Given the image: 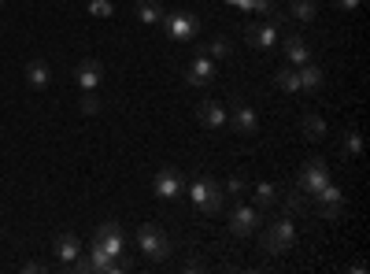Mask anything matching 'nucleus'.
Wrapping results in <instances>:
<instances>
[{
    "label": "nucleus",
    "mask_w": 370,
    "mask_h": 274,
    "mask_svg": "<svg viewBox=\"0 0 370 274\" xmlns=\"http://www.w3.org/2000/svg\"><path fill=\"white\" fill-rule=\"evenodd\" d=\"M263 249L270 252V256H282V252H289V249H293V241H296V227H293V219H274V222H270V227L263 230Z\"/></svg>",
    "instance_id": "2"
},
{
    "label": "nucleus",
    "mask_w": 370,
    "mask_h": 274,
    "mask_svg": "<svg viewBox=\"0 0 370 274\" xmlns=\"http://www.w3.org/2000/svg\"><path fill=\"white\" fill-rule=\"evenodd\" d=\"M282 204H285V215L289 212H303V189H289Z\"/></svg>",
    "instance_id": "27"
},
{
    "label": "nucleus",
    "mask_w": 370,
    "mask_h": 274,
    "mask_svg": "<svg viewBox=\"0 0 370 274\" xmlns=\"http://www.w3.org/2000/svg\"><path fill=\"white\" fill-rule=\"evenodd\" d=\"M159 26L167 30L170 41H192V38H197V30H200V23H197V15H192V11H163Z\"/></svg>",
    "instance_id": "4"
},
{
    "label": "nucleus",
    "mask_w": 370,
    "mask_h": 274,
    "mask_svg": "<svg viewBox=\"0 0 370 274\" xmlns=\"http://www.w3.org/2000/svg\"><path fill=\"white\" fill-rule=\"evenodd\" d=\"M212 78H215V63L207 59V56H197V59L189 63V71H185V82L189 86H207Z\"/></svg>",
    "instance_id": "14"
},
{
    "label": "nucleus",
    "mask_w": 370,
    "mask_h": 274,
    "mask_svg": "<svg viewBox=\"0 0 370 274\" xmlns=\"http://www.w3.org/2000/svg\"><path fill=\"white\" fill-rule=\"evenodd\" d=\"M137 245L144 256H152V260H167L170 256V237L163 227H156V222H144V227L137 230Z\"/></svg>",
    "instance_id": "3"
},
{
    "label": "nucleus",
    "mask_w": 370,
    "mask_h": 274,
    "mask_svg": "<svg viewBox=\"0 0 370 274\" xmlns=\"http://www.w3.org/2000/svg\"><path fill=\"white\" fill-rule=\"evenodd\" d=\"M230 126L237 134H245V137H252V134H260V115H255V111L245 104V101H237L233 104V119H226Z\"/></svg>",
    "instance_id": "10"
},
{
    "label": "nucleus",
    "mask_w": 370,
    "mask_h": 274,
    "mask_svg": "<svg viewBox=\"0 0 370 274\" xmlns=\"http://www.w3.org/2000/svg\"><path fill=\"white\" fill-rule=\"evenodd\" d=\"M333 4L341 8V11H359V4H363V0H333Z\"/></svg>",
    "instance_id": "30"
},
{
    "label": "nucleus",
    "mask_w": 370,
    "mask_h": 274,
    "mask_svg": "<svg viewBox=\"0 0 370 274\" xmlns=\"http://www.w3.org/2000/svg\"><path fill=\"white\" fill-rule=\"evenodd\" d=\"M341 149H345V156H348V159H359V156H363V137H359V130H348Z\"/></svg>",
    "instance_id": "23"
},
{
    "label": "nucleus",
    "mask_w": 370,
    "mask_h": 274,
    "mask_svg": "<svg viewBox=\"0 0 370 274\" xmlns=\"http://www.w3.org/2000/svg\"><path fill=\"white\" fill-rule=\"evenodd\" d=\"M278 89H285V93H296L300 89V74L296 71H278Z\"/></svg>",
    "instance_id": "25"
},
{
    "label": "nucleus",
    "mask_w": 370,
    "mask_h": 274,
    "mask_svg": "<svg viewBox=\"0 0 370 274\" xmlns=\"http://www.w3.org/2000/svg\"><path fill=\"white\" fill-rule=\"evenodd\" d=\"M0 4H8V0H0Z\"/></svg>",
    "instance_id": "34"
},
{
    "label": "nucleus",
    "mask_w": 370,
    "mask_h": 274,
    "mask_svg": "<svg viewBox=\"0 0 370 274\" xmlns=\"http://www.w3.org/2000/svg\"><path fill=\"white\" fill-rule=\"evenodd\" d=\"M222 189H230V197H241V193H245V182H241V178H230V185H222Z\"/></svg>",
    "instance_id": "31"
},
{
    "label": "nucleus",
    "mask_w": 370,
    "mask_h": 274,
    "mask_svg": "<svg viewBox=\"0 0 370 274\" xmlns=\"http://www.w3.org/2000/svg\"><path fill=\"white\" fill-rule=\"evenodd\" d=\"M260 230V212H255L252 204H237L230 212V234L233 237H252Z\"/></svg>",
    "instance_id": "7"
},
{
    "label": "nucleus",
    "mask_w": 370,
    "mask_h": 274,
    "mask_svg": "<svg viewBox=\"0 0 370 274\" xmlns=\"http://www.w3.org/2000/svg\"><path fill=\"white\" fill-rule=\"evenodd\" d=\"M23 74H26V82L34 86V89H45L48 86V63L45 59H30L26 67H23Z\"/></svg>",
    "instance_id": "16"
},
{
    "label": "nucleus",
    "mask_w": 370,
    "mask_h": 274,
    "mask_svg": "<svg viewBox=\"0 0 370 274\" xmlns=\"http://www.w3.org/2000/svg\"><path fill=\"white\" fill-rule=\"evenodd\" d=\"M163 4H159V0H137V19L141 23H159L163 19Z\"/></svg>",
    "instance_id": "19"
},
{
    "label": "nucleus",
    "mask_w": 370,
    "mask_h": 274,
    "mask_svg": "<svg viewBox=\"0 0 370 274\" xmlns=\"http://www.w3.org/2000/svg\"><path fill=\"white\" fill-rule=\"evenodd\" d=\"M282 52H285V59L293 63V67H303V63H311V45H308V38H303V34H289V38H282Z\"/></svg>",
    "instance_id": "8"
},
{
    "label": "nucleus",
    "mask_w": 370,
    "mask_h": 274,
    "mask_svg": "<svg viewBox=\"0 0 370 274\" xmlns=\"http://www.w3.org/2000/svg\"><path fill=\"white\" fill-rule=\"evenodd\" d=\"M74 82L82 86V89H96L104 82V67H100V59H82L74 67Z\"/></svg>",
    "instance_id": "12"
},
{
    "label": "nucleus",
    "mask_w": 370,
    "mask_h": 274,
    "mask_svg": "<svg viewBox=\"0 0 370 274\" xmlns=\"http://www.w3.org/2000/svg\"><path fill=\"white\" fill-rule=\"evenodd\" d=\"M300 130H303V137H308V141H323L326 137V122H323V115L308 111V115L300 119Z\"/></svg>",
    "instance_id": "17"
},
{
    "label": "nucleus",
    "mask_w": 370,
    "mask_h": 274,
    "mask_svg": "<svg viewBox=\"0 0 370 274\" xmlns=\"http://www.w3.org/2000/svg\"><path fill=\"white\" fill-rule=\"evenodd\" d=\"M330 182V167L323 164V159H308V164L300 167V178H296V189L303 193H318Z\"/></svg>",
    "instance_id": "6"
},
{
    "label": "nucleus",
    "mask_w": 370,
    "mask_h": 274,
    "mask_svg": "<svg viewBox=\"0 0 370 274\" xmlns=\"http://www.w3.org/2000/svg\"><path fill=\"white\" fill-rule=\"evenodd\" d=\"M23 270H26V274H41V270H48V267H45V263H26Z\"/></svg>",
    "instance_id": "32"
},
{
    "label": "nucleus",
    "mask_w": 370,
    "mask_h": 274,
    "mask_svg": "<svg viewBox=\"0 0 370 274\" xmlns=\"http://www.w3.org/2000/svg\"><path fill=\"white\" fill-rule=\"evenodd\" d=\"M93 245L104 249L108 256H122V249H126V234H122V227H119L115 219H108V222H100V227H96Z\"/></svg>",
    "instance_id": "5"
},
{
    "label": "nucleus",
    "mask_w": 370,
    "mask_h": 274,
    "mask_svg": "<svg viewBox=\"0 0 370 274\" xmlns=\"http://www.w3.org/2000/svg\"><path fill=\"white\" fill-rule=\"evenodd\" d=\"M82 111H86V115H96V111H100V96H96V89H86V96H82Z\"/></svg>",
    "instance_id": "28"
},
{
    "label": "nucleus",
    "mask_w": 370,
    "mask_h": 274,
    "mask_svg": "<svg viewBox=\"0 0 370 274\" xmlns=\"http://www.w3.org/2000/svg\"><path fill=\"white\" fill-rule=\"evenodd\" d=\"M255 200H260V207H270V204L278 200V185L260 182V185H255Z\"/></svg>",
    "instance_id": "24"
},
{
    "label": "nucleus",
    "mask_w": 370,
    "mask_h": 274,
    "mask_svg": "<svg viewBox=\"0 0 370 274\" xmlns=\"http://www.w3.org/2000/svg\"><path fill=\"white\" fill-rule=\"evenodd\" d=\"M289 15H293L296 23H311L318 15V4L315 0H289Z\"/></svg>",
    "instance_id": "18"
},
{
    "label": "nucleus",
    "mask_w": 370,
    "mask_h": 274,
    "mask_svg": "<svg viewBox=\"0 0 370 274\" xmlns=\"http://www.w3.org/2000/svg\"><path fill=\"white\" fill-rule=\"evenodd\" d=\"M204 56H215V59H226L230 56V38H212V41H207L204 45Z\"/></svg>",
    "instance_id": "22"
},
{
    "label": "nucleus",
    "mask_w": 370,
    "mask_h": 274,
    "mask_svg": "<svg viewBox=\"0 0 370 274\" xmlns=\"http://www.w3.org/2000/svg\"><path fill=\"white\" fill-rule=\"evenodd\" d=\"M341 215H345V200H323V204H318V219L341 222Z\"/></svg>",
    "instance_id": "21"
},
{
    "label": "nucleus",
    "mask_w": 370,
    "mask_h": 274,
    "mask_svg": "<svg viewBox=\"0 0 370 274\" xmlns=\"http://www.w3.org/2000/svg\"><path fill=\"white\" fill-rule=\"evenodd\" d=\"M245 38L255 48H274L278 45V26L274 23H248L245 26Z\"/></svg>",
    "instance_id": "11"
},
{
    "label": "nucleus",
    "mask_w": 370,
    "mask_h": 274,
    "mask_svg": "<svg viewBox=\"0 0 370 274\" xmlns=\"http://www.w3.org/2000/svg\"><path fill=\"white\" fill-rule=\"evenodd\" d=\"M185 193V182H182V174L174 171V167H163L156 174V197H163V200H174V197H182Z\"/></svg>",
    "instance_id": "9"
},
{
    "label": "nucleus",
    "mask_w": 370,
    "mask_h": 274,
    "mask_svg": "<svg viewBox=\"0 0 370 274\" xmlns=\"http://www.w3.org/2000/svg\"><path fill=\"white\" fill-rule=\"evenodd\" d=\"M52 252L59 256L63 263H71L74 256H82V241H78L74 234H59V237H56V245H52Z\"/></svg>",
    "instance_id": "15"
},
{
    "label": "nucleus",
    "mask_w": 370,
    "mask_h": 274,
    "mask_svg": "<svg viewBox=\"0 0 370 274\" xmlns=\"http://www.w3.org/2000/svg\"><path fill=\"white\" fill-rule=\"evenodd\" d=\"M89 15H96V19H111V15H115V4H111V0H89Z\"/></svg>",
    "instance_id": "26"
},
{
    "label": "nucleus",
    "mask_w": 370,
    "mask_h": 274,
    "mask_svg": "<svg viewBox=\"0 0 370 274\" xmlns=\"http://www.w3.org/2000/svg\"><path fill=\"white\" fill-rule=\"evenodd\" d=\"M189 197H192V204H197L204 215H219L222 200H226V189H222L215 178H197L189 185Z\"/></svg>",
    "instance_id": "1"
},
{
    "label": "nucleus",
    "mask_w": 370,
    "mask_h": 274,
    "mask_svg": "<svg viewBox=\"0 0 370 274\" xmlns=\"http://www.w3.org/2000/svg\"><path fill=\"white\" fill-rule=\"evenodd\" d=\"M197 119L207 126V130H222L226 126V108H222L219 101H200V108H197Z\"/></svg>",
    "instance_id": "13"
},
{
    "label": "nucleus",
    "mask_w": 370,
    "mask_h": 274,
    "mask_svg": "<svg viewBox=\"0 0 370 274\" xmlns=\"http://www.w3.org/2000/svg\"><path fill=\"white\" fill-rule=\"evenodd\" d=\"M248 11H260V15H270V11H274V0H248Z\"/></svg>",
    "instance_id": "29"
},
{
    "label": "nucleus",
    "mask_w": 370,
    "mask_h": 274,
    "mask_svg": "<svg viewBox=\"0 0 370 274\" xmlns=\"http://www.w3.org/2000/svg\"><path fill=\"white\" fill-rule=\"evenodd\" d=\"M296 74H300V89H308V93H315L318 86H323V71H318L315 63H303Z\"/></svg>",
    "instance_id": "20"
},
{
    "label": "nucleus",
    "mask_w": 370,
    "mask_h": 274,
    "mask_svg": "<svg viewBox=\"0 0 370 274\" xmlns=\"http://www.w3.org/2000/svg\"><path fill=\"white\" fill-rule=\"evenodd\" d=\"M230 8H237V11H248V0H226Z\"/></svg>",
    "instance_id": "33"
}]
</instances>
